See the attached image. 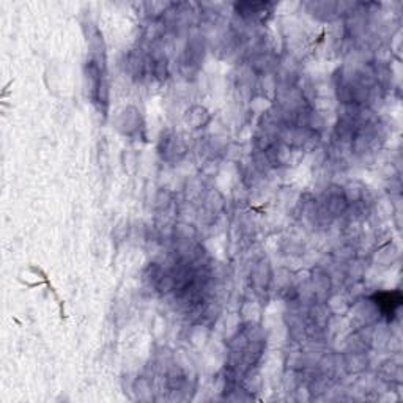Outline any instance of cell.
Segmentation results:
<instances>
[{
  "label": "cell",
  "mask_w": 403,
  "mask_h": 403,
  "mask_svg": "<svg viewBox=\"0 0 403 403\" xmlns=\"http://www.w3.org/2000/svg\"><path fill=\"white\" fill-rule=\"evenodd\" d=\"M332 277L322 266L309 271V292L312 302H326L332 293Z\"/></svg>",
  "instance_id": "cell-5"
},
{
  "label": "cell",
  "mask_w": 403,
  "mask_h": 403,
  "mask_svg": "<svg viewBox=\"0 0 403 403\" xmlns=\"http://www.w3.org/2000/svg\"><path fill=\"white\" fill-rule=\"evenodd\" d=\"M318 207H320L322 218L337 219L345 216L348 211V202L342 186L331 185L330 188H326L320 202H318Z\"/></svg>",
  "instance_id": "cell-3"
},
{
  "label": "cell",
  "mask_w": 403,
  "mask_h": 403,
  "mask_svg": "<svg viewBox=\"0 0 403 403\" xmlns=\"http://www.w3.org/2000/svg\"><path fill=\"white\" fill-rule=\"evenodd\" d=\"M342 367L345 369L347 374L350 375H357L362 374L364 370H367L370 359L367 352H356V350H347V352L342 354Z\"/></svg>",
  "instance_id": "cell-12"
},
{
  "label": "cell",
  "mask_w": 403,
  "mask_h": 403,
  "mask_svg": "<svg viewBox=\"0 0 403 403\" xmlns=\"http://www.w3.org/2000/svg\"><path fill=\"white\" fill-rule=\"evenodd\" d=\"M342 189H344V195L348 202V207L350 205L370 202L367 188L364 186L361 181H348L345 186H342Z\"/></svg>",
  "instance_id": "cell-14"
},
{
  "label": "cell",
  "mask_w": 403,
  "mask_h": 403,
  "mask_svg": "<svg viewBox=\"0 0 403 403\" xmlns=\"http://www.w3.org/2000/svg\"><path fill=\"white\" fill-rule=\"evenodd\" d=\"M116 125L118 131L123 136H128V138H142V131L146 129V123H143L139 109L133 108V106H129V108L118 113Z\"/></svg>",
  "instance_id": "cell-8"
},
{
  "label": "cell",
  "mask_w": 403,
  "mask_h": 403,
  "mask_svg": "<svg viewBox=\"0 0 403 403\" xmlns=\"http://www.w3.org/2000/svg\"><path fill=\"white\" fill-rule=\"evenodd\" d=\"M151 391H153V386H151L150 379L146 378V377H141L134 384V392L138 394L139 400L151 399Z\"/></svg>",
  "instance_id": "cell-17"
},
{
  "label": "cell",
  "mask_w": 403,
  "mask_h": 403,
  "mask_svg": "<svg viewBox=\"0 0 403 403\" xmlns=\"http://www.w3.org/2000/svg\"><path fill=\"white\" fill-rule=\"evenodd\" d=\"M353 310V322L356 323V328H366V326H374L382 315H379V310L374 304L370 298L357 301L354 306L352 307Z\"/></svg>",
  "instance_id": "cell-10"
},
{
  "label": "cell",
  "mask_w": 403,
  "mask_h": 403,
  "mask_svg": "<svg viewBox=\"0 0 403 403\" xmlns=\"http://www.w3.org/2000/svg\"><path fill=\"white\" fill-rule=\"evenodd\" d=\"M205 52H207V43H205L203 36L194 35L189 38L178 62L180 74L183 76L185 79H193L199 74L203 65Z\"/></svg>",
  "instance_id": "cell-1"
},
{
  "label": "cell",
  "mask_w": 403,
  "mask_h": 403,
  "mask_svg": "<svg viewBox=\"0 0 403 403\" xmlns=\"http://www.w3.org/2000/svg\"><path fill=\"white\" fill-rule=\"evenodd\" d=\"M370 300L374 301L377 309L379 310V315L382 318L391 322V318L395 317L397 310L402 306V295L400 292H378L375 295L370 296Z\"/></svg>",
  "instance_id": "cell-9"
},
{
  "label": "cell",
  "mask_w": 403,
  "mask_h": 403,
  "mask_svg": "<svg viewBox=\"0 0 403 403\" xmlns=\"http://www.w3.org/2000/svg\"><path fill=\"white\" fill-rule=\"evenodd\" d=\"M276 4L272 2H237L233 4V11L240 21L249 26H260L268 21L275 13Z\"/></svg>",
  "instance_id": "cell-2"
},
{
  "label": "cell",
  "mask_w": 403,
  "mask_h": 403,
  "mask_svg": "<svg viewBox=\"0 0 403 403\" xmlns=\"http://www.w3.org/2000/svg\"><path fill=\"white\" fill-rule=\"evenodd\" d=\"M272 282V270H271V263L266 258H262L258 260L252 271H250V284H252L254 290L260 295V293H266L270 290V285Z\"/></svg>",
  "instance_id": "cell-11"
},
{
  "label": "cell",
  "mask_w": 403,
  "mask_h": 403,
  "mask_svg": "<svg viewBox=\"0 0 403 403\" xmlns=\"http://www.w3.org/2000/svg\"><path fill=\"white\" fill-rule=\"evenodd\" d=\"M312 16L320 21H334L342 14H347L352 4L332 2V0H315V2L304 4Z\"/></svg>",
  "instance_id": "cell-7"
},
{
  "label": "cell",
  "mask_w": 403,
  "mask_h": 403,
  "mask_svg": "<svg viewBox=\"0 0 403 403\" xmlns=\"http://www.w3.org/2000/svg\"><path fill=\"white\" fill-rule=\"evenodd\" d=\"M210 121H211L210 111L200 104L191 106L185 113V123L191 129H194V131L207 128L210 125Z\"/></svg>",
  "instance_id": "cell-13"
},
{
  "label": "cell",
  "mask_w": 403,
  "mask_h": 403,
  "mask_svg": "<svg viewBox=\"0 0 403 403\" xmlns=\"http://www.w3.org/2000/svg\"><path fill=\"white\" fill-rule=\"evenodd\" d=\"M158 153L167 163H178L188 153V146L180 134L165 129L158 141Z\"/></svg>",
  "instance_id": "cell-4"
},
{
  "label": "cell",
  "mask_w": 403,
  "mask_h": 403,
  "mask_svg": "<svg viewBox=\"0 0 403 403\" xmlns=\"http://www.w3.org/2000/svg\"><path fill=\"white\" fill-rule=\"evenodd\" d=\"M225 208L224 195L218 189H208L205 191L202 200L199 203L200 220L203 224H215L220 213Z\"/></svg>",
  "instance_id": "cell-6"
},
{
  "label": "cell",
  "mask_w": 403,
  "mask_h": 403,
  "mask_svg": "<svg viewBox=\"0 0 403 403\" xmlns=\"http://www.w3.org/2000/svg\"><path fill=\"white\" fill-rule=\"evenodd\" d=\"M163 272H164V268L159 263H150L146 270H143L142 272V282L143 285H146L147 288H150V290H153L156 292V287L159 284V279H161L163 276Z\"/></svg>",
  "instance_id": "cell-16"
},
{
  "label": "cell",
  "mask_w": 403,
  "mask_h": 403,
  "mask_svg": "<svg viewBox=\"0 0 403 403\" xmlns=\"http://www.w3.org/2000/svg\"><path fill=\"white\" fill-rule=\"evenodd\" d=\"M379 375L384 382L389 383H402V362L395 359H387L379 367Z\"/></svg>",
  "instance_id": "cell-15"
}]
</instances>
